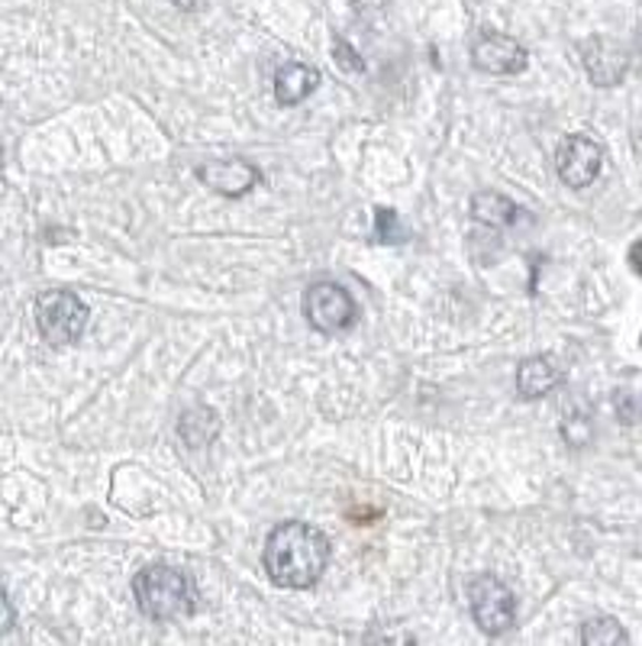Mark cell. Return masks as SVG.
Masks as SVG:
<instances>
[{
  "mask_svg": "<svg viewBox=\"0 0 642 646\" xmlns=\"http://www.w3.org/2000/svg\"><path fill=\"white\" fill-rule=\"evenodd\" d=\"M262 565L278 588H314L329 565V540L304 521H284L269 533Z\"/></svg>",
  "mask_w": 642,
  "mask_h": 646,
  "instance_id": "1",
  "label": "cell"
},
{
  "mask_svg": "<svg viewBox=\"0 0 642 646\" xmlns=\"http://www.w3.org/2000/svg\"><path fill=\"white\" fill-rule=\"evenodd\" d=\"M133 595L136 605L152 621H178L194 614L198 607V585L185 569L175 565H146L133 579Z\"/></svg>",
  "mask_w": 642,
  "mask_h": 646,
  "instance_id": "2",
  "label": "cell"
},
{
  "mask_svg": "<svg viewBox=\"0 0 642 646\" xmlns=\"http://www.w3.org/2000/svg\"><path fill=\"white\" fill-rule=\"evenodd\" d=\"M36 326L45 343L69 346L87 326V308L72 291H45L36 298Z\"/></svg>",
  "mask_w": 642,
  "mask_h": 646,
  "instance_id": "3",
  "label": "cell"
},
{
  "mask_svg": "<svg viewBox=\"0 0 642 646\" xmlns=\"http://www.w3.org/2000/svg\"><path fill=\"white\" fill-rule=\"evenodd\" d=\"M469 605H472V617L482 627V634L487 637H501L514 627L517 621V598L514 592L494 579V575H475L469 585Z\"/></svg>",
  "mask_w": 642,
  "mask_h": 646,
  "instance_id": "4",
  "label": "cell"
},
{
  "mask_svg": "<svg viewBox=\"0 0 642 646\" xmlns=\"http://www.w3.org/2000/svg\"><path fill=\"white\" fill-rule=\"evenodd\" d=\"M304 317L323 336H336L356 323V301L343 284L314 282L304 291Z\"/></svg>",
  "mask_w": 642,
  "mask_h": 646,
  "instance_id": "5",
  "label": "cell"
},
{
  "mask_svg": "<svg viewBox=\"0 0 642 646\" xmlns=\"http://www.w3.org/2000/svg\"><path fill=\"white\" fill-rule=\"evenodd\" d=\"M603 165V149L585 133L565 136L559 153H556V171L568 188H588Z\"/></svg>",
  "mask_w": 642,
  "mask_h": 646,
  "instance_id": "6",
  "label": "cell"
},
{
  "mask_svg": "<svg viewBox=\"0 0 642 646\" xmlns=\"http://www.w3.org/2000/svg\"><path fill=\"white\" fill-rule=\"evenodd\" d=\"M472 65L484 75H520L526 69V49L514 37L484 30L472 45Z\"/></svg>",
  "mask_w": 642,
  "mask_h": 646,
  "instance_id": "7",
  "label": "cell"
},
{
  "mask_svg": "<svg viewBox=\"0 0 642 646\" xmlns=\"http://www.w3.org/2000/svg\"><path fill=\"white\" fill-rule=\"evenodd\" d=\"M198 178L223 198H242L262 181V171L245 159H213L198 168Z\"/></svg>",
  "mask_w": 642,
  "mask_h": 646,
  "instance_id": "8",
  "label": "cell"
},
{
  "mask_svg": "<svg viewBox=\"0 0 642 646\" xmlns=\"http://www.w3.org/2000/svg\"><path fill=\"white\" fill-rule=\"evenodd\" d=\"M581 62L588 69V79L594 81L598 87H613L620 84L627 69H630V55L627 49L617 40H607V37H591V40L581 45Z\"/></svg>",
  "mask_w": 642,
  "mask_h": 646,
  "instance_id": "9",
  "label": "cell"
},
{
  "mask_svg": "<svg viewBox=\"0 0 642 646\" xmlns=\"http://www.w3.org/2000/svg\"><path fill=\"white\" fill-rule=\"evenodd\" d=\"M562 365L556 363L552 356H529L517 368V392L526 402H539L549 392H556L562 385Z\"/></svg>",
  "mask_w": 642,
  "mask_h": 646,
  "instance_id": "10",
  "label": "cell"
},
{
  "mask_svg": "<svg viewBox=\"0 0 642 646\" xmlns=\"http://www.w3.org/2000/svg\"><path fill=\"white\" fill-rule=\"evenodd\" d=\"M317 84H320V72L317 69H311L304 62H287L275 75V101L282 107H294V104L307 101L317 91Z\"/></svg>",
  "mask_w": 642,
  "mask_h": 646,
  "instance_id": "11",
  "label": "cell"
},
{
  "mask_svg": "<svg viewBox=\"0 0 642 646\" xmlns=\"http://www.w3.org/2000/svg\"><path fill=\"white\" fill-rule=\"evenodd\" d=\"M472 217L491 227V230H504V227H517L523 217V207L517 201H511L501 191H478L472 198Z\"/></svg>",
  "mask_w": 642,
  "mask_h": 646,
  "instance_id": "12",
  "label": "cell"
},
{
  "mask_svg": "<svg viewBox=\"0 0 642 646\" xmlns=\"http://www.w3.org/2000/svg\"><path fill=\"white\" fill-rule=\"evenodd\" d=\"M178 434L191 449H203V446H210L220 437V417H217V410H210L203 404L201 407H191V410L181 414Z\"/></svg>",
  "mask_w": 642,
  "mask_h": 646,
  "instance_id": "13",
  "label": "cell"
},
{
  "mask_svg": "<svg viewBox=\"0 0 642 646\" xmlns=\"http://www.w3.org/2000/svg\"><path fill=\"white\" fill-rule=\"evenodd\" d=\"M613 410L623 424H640L642 420V372L627 375L613 388Z\"/></svg>",
  "mask_w": 642,
  "mask_h": 646,
  "instance_id": "14",
  "label": "cell"
},
{
  "mask_svg": "<svg viewBox=\"0 0 642 646\" xmlns=\"http://www.w3.org/2000/svg\"><path fill=\"white\" fill-rule=\"evenodd\" d=\"M630 640L627 631L613 617H591L581 627V644L585 646H623Z\"/></svg>",
  "mask_w": 642,
  "mask_h": 646,
  "instance_id": "15",
  "label": "cell"
},
{
  "mask_svg": "<svg viewBox=\"0 0 642 646\" xmlns=\"http://www.w3.org/2000/svg\"><path fill=\"white\" fill-rule=\"evenodd\" d=\"M375 237H378V242L407 240V230H403L398 210H391V207H378V210H375Z\"/></svg>",
  "mask_w": 642,
  "mask_h": 646,
  "instance_id": "16",
  "label": "cell"
},
{
  "mask_svg": "<svg viewBox=\"0 0 642 646\" xmlns=\"http://www.w3.org/2000/svg\"><path fill=\"white\" fill-rule=\"evenodd\" d=\"M565 440L571 446H585L591 440V414L588 410H568L562 420Z\"/></svg>",
  "mask_w": 642,
  "mask_h": 646,
  "instance_id": "17",
  "label": "cell"
},
{
  "mask_svg": "<svg viewBox=\"0 0 642 646\" xmlns=\"http://www.w3.org/2000/svg\"><path fill=\"white\" fill-rule=\"evenodd\" d=\"M333 59H336V65H339L343 72H352V75L365 72V59H361L359 52H356L346 40L333 42Z\"/></svg>",
  "mask_w": 642,
  "mask_h": 646,
  "instance_id": "18",
  "label": "cell"
},
{
  "mask_svg": "<svg viewBox=\"0 0 642 646\" xmlns=\"http://www.w3.org/2000/svg\"><path fill=\"white\" fill-rule=\"evenodd\" d=\"M13 621H17V611H13L10 598H7V588L0 585V634H3V631H10V627H13Z\"/></svg>",
  "mask_w": 642,
  "mask_h": 646,
  "instance_id": "19",
  "label": "cell"
},
{
  "mask_svg": "<svg viewBox=\"0 0 642 646\" xmlns=\"http://www.w3.org/2000/svg\"><path fill=\"white\" fill-rule=\"evenodd\" d=\"M627 259H630V269L642 279V240L630 246V256H627Z\"/></svg>",
  "mask_w": 642,
  "mask_h": 646,
  "instance_id": "20",
  "label": "cell"
},
{
  "mask_svg": "<svg viewBox=\"0 0 642 646\" xmlns=\"http://www.w3.org/2000/svg\"><path fill=\"white\" fill-rule=\"evenodd\" d=\"M178 10H201L203 7V0H171Z\"/></svg>",
  "mask_w": 642,
  "mask_h": 646,
  "instance_id": "21",
  "label": "cell"
},
{
  "mask_svg": "<svg viewBox=\"0 0 642 646\" xmlns=\"http://www.w3.org/2000/svg\"><path fill=\"white\" fill-rule=\"evenodd\" d=\"M636 55H640V62H642V27H640V33H636Z\"/></svg>",
  "mask_w": 642,
  "mask_h": 646,
  "instance_id": "22",
  "label": "cell"
}]
</instances>
